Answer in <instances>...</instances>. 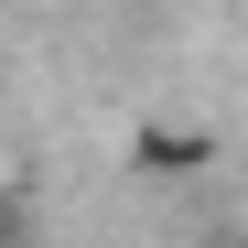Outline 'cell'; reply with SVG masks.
Segmentation results:
<instances>
[{"label":"cell","mask_w":248,"mask_h":248,"mask_svg":"<svg viewBox=\"0 0 248 248\" xmlns=\"http://www.w3.org/2000/svg\"><path fill=\"white\" fill-rule=\"evenodd\" d=\"M130 162H140V173H205V162H216V140H205L194 119H151V130L130 140Z\"/></svg>","instance_id":"6da1fadb"}]
</instances>
